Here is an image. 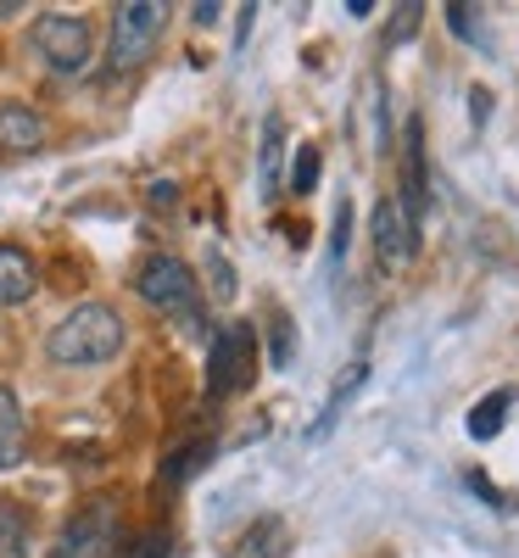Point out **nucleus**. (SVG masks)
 Here are the masks:
<instances>
[{"mask_svg": "<svg viewBox=\"0 0 519 558\" xmlns=\"http://www.w3.org/2000/svg\"><path fill=\"white\" fill-rule=\"evenodd\" d=\"M168 28V7L162 0H123L112 12V45H107V68L112 73H129L152 57V45L162 39Z\"/></svg>", "mask_w": 519, "mask_h": 558, "instance_id": "7ed1b4c3", "label": "nucleus"}, {"mask_svg": "<svg viewBox=\"0 0 519 558\" xmlns=\"http://www.w3.org/2000/svg\"><path fill=\"white\" fill-rule=\"evenodd\" d=\"M45 146V118L23 101L0 107V151H39Z\"/></svg>", "mask_w": 519, "mask_h": 558, "instance_id": "9d476101", "label": "nucleus"}, {"mask_svg": "<svg viewBox=\"0 0 519 558\" xmlns=\"http://www.w3.org/2000/svg\"><path fill=\"white\" fill-rule=\"evenodd\" d=\"M286 547H291L286 520H257V525L241 536V558H286Z\"/></svg>", "mask_w": 519, "mask_h": 558, "instance_id": "4468645a", "label": "nucleus"}, {"mask_svg": "<svg viewBox=\"0 0 519 558\" xmlns=\"http://www.w3.org/2000/svg\"><path fill=\"white\" fill-rule=\"evenodd\" d=\"M218 12H224V7H213V0H202V7H191V17H196L202 28H207V23H218Z\"/></svg>", "mask_w": 519, "mask_h": 558, "instance_id": "b1692460", "label": "nucleus"}, {"mask_svg": "<svg viewBox=\"0 0 519 558\" xmlns=\"http://www.w3.org/2000/svg\"><path fill=\"white\" fill-rule=\"evenodd\" d=\"M134 291L146 296V307H157V313H168V318H179L191 336H207V307H202V286H196V274L184 268L179 257H168V252H157V257H146L140 263V279H134Z\"/></svg>", "mask_w": 519, "mask_h": 558, "instance_id": "f03ea898", "label": "nucleus"}, {"mask_svg": "<svg viewBox=\"0 0 519 558\" xmlns=\"http://www.w3.org/2000/svg\"><path fill=\"white\" fill-rule=\"evenodd\" d=\"M402 218H408V229L419 235L424 229V207H431V191H424V123L413 118L408 123V140H402Z\"/></svg>", "mask_w": 519, "mask_h": 558, "instance_id": "0eeeda50", "label": "nucleus"}, {"mask_svg": "<svg viewBox=\"0 0 519 558\" xmlns=\"http://www.w3.org/2000/svg\"><path fill=\"white\" fill-rule=\"evenodd\" d=\"M279 162H286V118L268 112L263 118V146H257V196L263 202L279 196Z\"/></svg>", "mask_w": 519, "mask_h": 558, "instance_id": "1a4fd4ad", "label": "nucleus"}, {"mask_svg": "<svg viewBox=\"0 0 519 558\" xmlns=\"http://www.w3.org/2000/svg\"><path fill=\"white\" fill-rule=\"evenodd\" d=\"M419 12H424V7H413V0H408V7H397V28L386 34V45H397V39H408V34L419 28Z\"/></svg>", "mask_w": 519, "mask_h": 558, "instance_id": "4be33fe9", "label": "nucleus"}, {"mask_svg": "<svg viewBox=\"0 0 519 558\" xmlns=\"http://www.w3.org/2000/svg\"><path fill=\"white\" fill-rule=\"evenodd\" d=\"M173 553V542H168V531H146V536H140L123 558H168Z\"/></svg>", "mask_w": 519, "mask_h": 558, "instance_id": "412c9836", "label": "nucleus"}, {"mask_svg": "<svg viewBox=\"0 0 519 558\" xmlns=\"http://www.w3.org/2000/svg\"><path fill=\"white\" fill-rule=\"evenodd\" d=\"M28 547H34L28 508L12 502V497H0V558H28Z\"/></svg>", "mask_w": 519, "mask_h": 558, "instance_id": "ddd939ff", "label": "nucleus"}, {"mask_svg": "<svg viewBox=\"0 0 519 558\" xmlns=\"http://www.w3.org/2000/svg\"><path fill=\"white\" fill-rule=\"evenodd\" d=\"M252 363H257L252 324H224V330H213V347H207V397L246 391L252 386Z\"/></svg>", "mask_w": 519, "mask_h": 558, "instance_id": "20e7f679", "label": "nucleus"}, {"mask_svg": "<svg viewBox=\"0 0 519 558\" xmlns=\"http://www.w3.org/2000/svg\"><path fill=\"white\" fill-rule=\"evenodd\" d=\"M207 274H213V296H218V302H229L234 291H241V279H234V268H229V257H224L218 246L207 252Z\"/></svg>", "mask_w": 519, "mask_h": 558, "instance_id": "6ab92c4d", "label": "nucleus"}, {"mask_svg": "<svg viewBox=\"0 0 519 558\" xmlns=\"http://www.w3.org/2000/svg\"><path fill=\"white\" fill-rule=\"evenodd\" d=\"M352 246V202L336 207V218H329V263H341Z\"/></svg>", "mask_w": 519, "mask_h": 558, "instance_id": "a211bd4d", "label": "nucleus"}, {"mask_svg": "<svg viewBox=\"0 0 519 558\" xmlns=\"http://www.w3.org/2000/svg\"><path fill=\"white\" fill-rule=\"evenodd\" d=\"M508 402H514V391H492L486 402H475V413H469V436H475V441H492V436L503 430Z\"/></svg>", "mask_w": 519, "mask_h": 558, "instance_id": "2eb2a0df", "label": "nucleus"}, {"mask_svg": "<svg viewBox=\"0 0 519 558\" xmlns=\"http://www.w3.org/2000/svg\"><path fill=\"white\" fill-rule=\"evenodd\" d=\"M213 458V441H196V447H184V452H173V463H168V481H184V475H196L202 470V463Z\"/></svg>", "mask_w": 519, "mask_h": 558, "instance_id": "aec40b11", "label": "nucleus"}, {"mask_svg": "<svg viewBox=\"0 0 519 558\" xmlns=\"http://www.w3.org/2000/svg\"><path fill=\"white\" fill-rule=\"evenodd\" d=\"M39 286L34 274V257L23 246H0V307H23Z\"/></svg>", "mask_w": 519, "mask_h": 558, "instance_id": "f8f14e48", "label": "nucleus"}, {"mask_svg": "<svg viewBox=\"0 0 519 558\" xmlns=\"http://www.w3.org/2000/svg\"><path fill=\"white\" fill-rule=\"evenodd\" d=\"M112 553H118V508L107 497L84 502L51 547V558H112Z\"/></svg>", "mask_w": 519, "mask_h": 558, "instance_id": "39448f33", "label": "nucleus"}, {"mask_svg": "<svg viewBox=\"0 0 519 558\" xmlns=\"http://www.w3.org/2000/svg\"><path fill=\"white\" fill-rule=\"evenodd\" d=\"M28 452V418L12 386H0V470H17Z\"/></svg>", "mask_w": 519, "mask_h": 558, "instance_id": "9b49d317", "label": "nucleus"}, {"mask_svg": "<svg viewBox=\"0 0 519 558\" xmlns=\"http://www.w3.org/2000/svg\"><path fill=\"white\" fill-rule=\"evenodd\" d=\"M318 184V146H297V162H291V191L307 196Z\"/></svg>", "mask_w": 519, "mask_h": 558, "instance_id": "f3484780", "label": "nucleus"}, {"mask_svg": "<svg viewBox=\"0 0 519 558\" xmlns=\"http://www.w3.org/2000/svg\"><path fill=\"white\" fill-rule=\"evenodd\" d=\"M363 380H369V368L358 363V368H352V375H347V386H341L336 397H329V408H324V418H318V425H313V436H324L329 425H336V418H341V408H347V397H352V391H358Z\"/></svg>", "mask_w": 519, "mask_h": 558, "instance_id": "dca6fc26", "label": "nucleus"}, {"mask_svg": "<svg viewBox=\"0 0 519 558\" xmlns=\"http://www.w3.org/2000/svg\"><path fill=\"white\" fill-rule=\"evenodd\" d=\"M34 51L45 57L51 73H84L89 68V23L68 12H45L34 23Z\"/></svg>", "mask_w": 519, "mask_h": 558, "instance_id": "423d86ee", "label": "nucleus"}, {"mask_svg": "<svg viewBox=\"0 0 519 558\" xmlns=\"http://www.w3.org/2000/svg\"><path fill=\"white\" fill-rule=\"evenodd\" d=\"M286 363H291V324L274 318V368H286Z\"/></svg>", "mask_w": 519, "mask_h": 558, "instance_id": "5701e85b", "label": "nucleus"}, {"mask_svg": "<svg viewBox=\"0 0 519 558\" xmlns=\"http://www.w3.org/2000/svg\"><path fill=\"white\" fill-rule=\"evenodd\" d=\"M129 330H123V318L118 307L107 302H79L51 336H45V352H51V363L62 368H96V363H112L123 352Z\"/></svg>", "mask_w": 519, "mask_h": 558, "instance_id": "f257e3e1", "label": "nucleus"}, {"mask_svg": "<svg viewBox=\"0 0 519 558\" xmlns=\"http://www.w3.org/2000/svg\"><path fill=\"white\" fill-rule=\"evenodd\" d=\"M374 252H381L386 263H408V257L419 252V235L408 229V218H402L397 196H386L381 207H374Z\"/></svg>", "mask_w": 519, "mask_h": 558, "instance_id": "6e6552de", "label": "nucleus"}]
</instances>
